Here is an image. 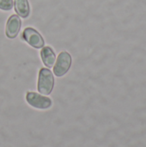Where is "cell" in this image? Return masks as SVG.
<instances>
[{
  "mask_svg": "<svg viewBox=\"0 0 146 147\" xmlns=\"http://www.w3.org/2000/svg\"><path fill=\"white\" fill-rule=\"evenodd\" d=\"M15 10L22 18H28L30 15V5L28 0H14Z\"/></svg>",
  "mask_w": 146,
  "mask_h": 147,
  "instance_id": "52a82bcc",
  "label": "cell"
},
{
  "mask_svg": "<svg viewBox=\"0 0 146 147\" xmlns=\"http://www.w3.org/2000/svg\"><path fill=\"white\" fill-rule=\"evenodd\" d=\"M13 8V0H0V9L8 11Z\"/></svg>",
  "mask_w": 146,
  "mask_h": 147,
  "instance_id": "ba28073f",
  "label": "cell"
},
{
  "mask_svg": "<svg viewBox=\"0 0 146 147\" xmlns=\"http://www.w3.org/2000/svg\"><path fill=\"white\" fill-rule=\"evenodd\" d=\"M71 55L66 51L61 52L57 59L55 65H53L54 75L58 78L65 76L69 71L71 66Z\"/></svg>",
  "mask_w": 146,
  "mask_h": 147,
  "instance_id": "7a4b0ae2",
  "label": "cell"
},
{
  "mask_svg": "<svg viewBox=\"0 0 146 147\" xmlns=\"http://www.w3.org/2000/svg\"><path fill=\"white\" fill-rule=\"evenodd\" d=\"M22 21L16 15H11L8 19L5 26V34L9 39H15L21 29Z\"/></svg>",
  "mask_w": 146,
  "mask_h": 147,
  "instance_id": "5b68a950",
  "label": "cell"
},
{
  "mask_svg": "<svg viewBox=\"0 0 146 147\" xmlns=\"http://www.w3.org/2000/svg\"><path fill=\"white\" fill-rule=\"evenodd\" d=\"M22 38L32 47L40 49L42 48L45 45V40L41 34L33 28H26L22 34Z\"/></svg>",
  "mask_w": 146,
  "mask_h": 147,
  "instance_id": "3957f363",
  "label": "cell"
},
{
  "mask_svg": "<svg viewBox=\"0 0 146 147\" xmlns=\"http://www.w3.org/2000/svg\"><path fill=\"white\" fill-rule=\"evenodd\" d=\"M54 77L48 68H41L39 72L37 89L42 95L48 96L52 93L54 87Z\"/></svg>",
  "mask_w": 146,
  "mask_h": 147,
  "instance_id": "6da1fadb",
  "label": "cell"
},
{
  "mask_svg": "<svg viewBox=\"0 0 146 147\" xmlns=\"http://www.w3.org/2000/svg\"><path fill=\"white\" fill-rule=\"evenodd\" d=\"M26 101L31 107L38 109H47L51 108L52 104L49 97L43 96L35 92H28L26 94Z\"/></svg>",
  "mask_w": 146,
  "mask_h": 147,
  "instance_id": "277c9868",
  "label": "cell"
},
{
  "mask_svg": "<svg viewBox=\"0 0 146 147\" xmlns=\"http://www.w3.org/2000/svg\"><path fill=\"white\" fill-rule=\"evenodd\" d=\"M40 58L44 65L48 67V69L53 67L56 61V54L51 47L47 46L42 48L40 51Z\"/></svg>",
  "mask_w": 146,
  "mask_h": 147,
  "instance_id": "8992f818",
  "label": "cell"
}]
</instances>
